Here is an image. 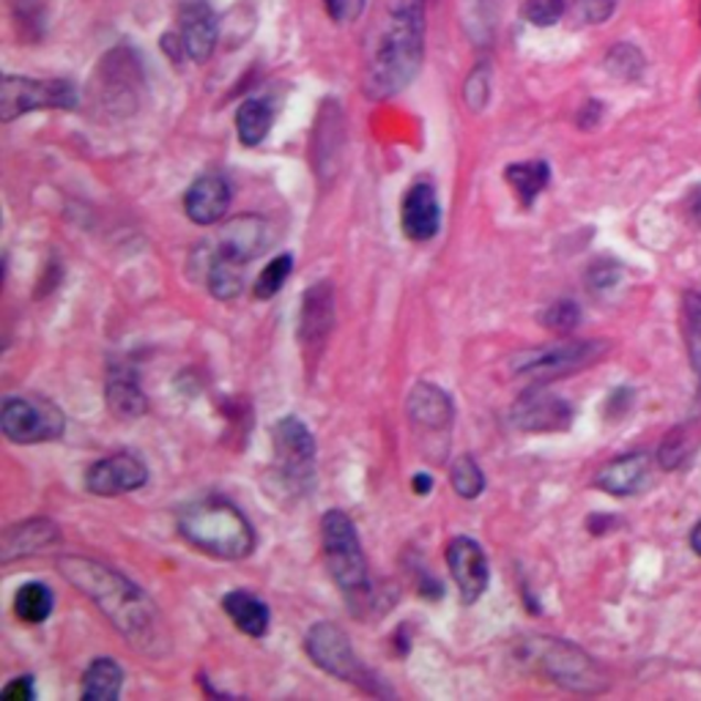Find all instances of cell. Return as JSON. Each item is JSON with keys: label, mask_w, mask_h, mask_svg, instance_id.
Here are the masks:
<instances>
[{"label": "cell", "mask_w": 701, "mask_h": 701, "mask_svg": "<svg viewBox=\"0 0 701 701\" xmlns=\"http://www.w3.org/2000/svg\"><path fill=\"white\" fill-rule=\"evenodd\" d=\"M59 570L72 586L99 606V612L132 647L151 658L168 652L170 644L162 614L135 581L88 556H61Z\"/></svg>", "instance_id": "1"}, {"label": "cell", "mask_w": 701, "mask_h": 701, "mask_svg": "<svg viewBox=\"0 0 701 701\" xmlns=\"http://www.w3.org/2000/svg\"><path fill=\"white\" fill-rule=\"evenodd\" d=\"M425 53V0H390V20L364 66L368 99L384 102L417 77Z\"/></svg>", "instance_id": "2"}, {"label": "cell", "mask_w": 701, "mask_h": 701, "mask_svg": "<svg viewBox=\"0 0 701 701\" xmlns=\"http://www.w3.org/2000/svg\"><path fill=\"white\" fill-rule=\"evenodd\" d=\"M179 534L211 560L238 562L255 551V529L233 501L203 496L179 510Z\"/></svg>", "instance_id": "3"}, {"label": "cell", "mask_w": 701, "mask_h": 701, "mask_svg": "<svg viewBox=\"0 0 701 701\" xmlns=\"http://www.w3.org/2000/svg\"><path fill=\"white\" fill-rule=\"evenodd\" d=\"M523 660L543 671L551 682L573 693H601L608 688V677L590 655L575 644L554 636H534L523 644Z\"/></svg>", "instance_id": "4"}, {"label": "cell", "mask_w": 701, "mask_h": 701, "mask_svg": "<svg viewBox=\"0 0 701 701\" xmlns=\"http://www.w3.org/2000/svg\"><path fill=\"white\" fill-rule=\"evenodd\" d=\"M321 545L329 573H332L334 584L343 590V595H368V556H364L362 543H359L357 527H353V521L346 512L329 510L327 516L321 518Z\"/></svg>", "instance_id": "5"}, {"label": "cell", "mask_w": 701, "mask_h": 701, "mask_svg": "<svg viewBox=\"0 0 701 701\" xmlns=\"http://www.w3.org/2000/svg\"><path fill=\"white\" fill-rule=\"evenodd\" d=\"M0 431L14 444L59 442L66 431V417L47 397L9 395L0 406Z\"/></svg>", "instance_id": "6"}, {"label": "cell", "mask_w": 701, "mask_h": 701, "mask_svg": "<svg viewBox=\"0 0 701 701\" xmlns=\"http://www.w3.org/2000/svg\"><path fill=\"white\" fill-rule=\"evenodd\" d=\"M74 110L77 107V88L66 79H33L20 74H6L0 83V121L9 124L14 118L33 110Z\"/></svg>", "instance_id": "7"}, {"label": "cell", "mask_w": 701, "mask_h": 701, "mask_svg": "<svg viewBox=\"0 0 701 701\" xmlns=\"http://www.w3.org/2000/svg\"><path fill=\"white\" fill-rule=\"evenodd\" d=\"M272 447H275L277 477L288 488L307 491L316 477V438L299 417L288 414L272 425Z\"/></svg>", "instance_id": "8"}, {"label": "cell", "mask_w": 701, "mask_h": 701, "mask_svg": "<svg viewBox=\"0 0 701 701\" xmlns=\"http://www.w3.org/2000/svg\"><path fill=\"white\" fill-rule=\"evenodd\" d=\"M606 343L601 340H564V343L540 346L516 353L510 359V368L516 375H538V379H556L570 375L575 370H584L606 357Z\"/></svg>", "instance_id": "9"}, {"label": "cell", "mask_w": 701, "mask_h": 701, "mask_svg": "<svg viewBox=\"0 0 701 701\" xmlns=\"http://www.w3.org/2000/svg\"><path fill=\"white\" fill-rule=\"evenodd\" d=\"M305 649L312 663L321 671H327V675L338 677L343 682H353V686H364L370 693L375 691L368 669L357 658V649L351 647L349 636H346V630L338 623L312 625L305 636Z\"/></svg>", "instance_id": "10"}, {"label": "cell", "mask_w": 701, "mask_h": 701, "mask_svg": "<svg viewBox=\"0 0 701 701\" xmlns=\"http://www.w3.org/2000/svg\"><path fill=\"white\" fill-rule=\"evenodd\" d=\"M444 560H447L449 575H453L455 586L460 592V601L466 606L480 601L488 590V581H491V570H488V556L482 551V545L471 538H453L444 551Z\"/></svg>", "instance_id": "11"}, {"label": "cell", "mask_w": 701, "mask_h": 701, "mask_svg": "<svg viewBox=\"0 0 701 701\" xmlns=\"http://www.w3.org/2000/svg\"><path fill=\"white\" fill-rule=\"evenodd\" d=\"M148 482V466L135 453H113L85 471V488L94 496H124Z\"/></svg>", "instance_id": "12"}, {"label": "cell", "mask_w": 701, "mask_h": 701, "mask_svg": "<svg viewBox=\"0 0 701 701\" xmlns=\"http://www.w3.org/2000/svg\"><path fill=\"white\" fill-rule=\"evenodd\" d=\"M512 425L527 433H554L573 425V406L545 390L523 392L510 412Z\"/></svg>", "instance_id": "13"}, {"label": "cell", "mask_w": 701, "mask_h": 701, "mask_svg": "<svg viewBox=\"0 0 701 701\" xmlns=\"http://www.w3.org/2000/svg\"><path fill=\"white\" fill-rule=\"evenodd\" d=\"M334 327V290L332 283L321 280L301 296L299 312V343L301 349L318 353L327 346L329 332Z\"/></svg>", "instance_id": "14"}, {"label": "cell", "mask_w": 701, "mask_h": 701, "mask_svg": "<svg viewBox=\"0 0 701 701\" xmlns=\"http://www.w3.org/2000/svg\"><path fill=\"white\" fill-rule=\"evenodd\" d=\"M61 543V529L47 518H31V521L11 523L0 540V562L9 564L25 556H36Z\"/></svg>", "instance_id": "15"}, {"label": "cell", "mask_w": 701, "mask_h": 701, "mask_svg": "<svg viewBox=\"0 0 701 701\" xmlns=\"http://www.w3.org/2000/svg\"><path fill=\"white\" fill-rule=\"evenodd\" d=\"M406 414L417 431L442 433L444 436V433L453 427V419H455L453 397H449L442 386L419 381V384H414V390L408 392Z\"/></svg>", "instance_id": "16"}, {"label": "cell", "mask_w": 701, "mask_h": 701, "mask_svg": "<svg viewBox=\"0 0 701 701\" xmlns=\"http://www.w3.org/2000/svg\"><path fill=\"white\" fill-rule=\"evenodd\" d=\"M401 227L412 242H431L442 227V206L436 190L427 181H419L403 198Z\"/></svg>", "instance_id": "17"}, {"label": "cell", "mask_w": 701, "mask_h": 701, "mask_svg": "<svg viewBox=\"0 0 701 701\" xmlns=\"http://www.w3.org/2000/svg\"><path fill=\"white\" fill-rule=\"evenodd\" d=\"M179 22V36L184 42L187 59L198 61V64L209 61L216 47V17L211 6L206 0H190L181 6Z\"/></svg>", "instance_id": "18"}, {"label": "cell", "mask_w": 701, "mask_h": 701, "mask_svg": "<svg viewBox=\"0 0 701 701\" xmlns=\"http://www.w3.org/2000/svg\"><path fill=\"white\" fill-rule=\"evenodd\" d=\"M227 209H231V187L222 176H201L184 195V211L195 225H216Z\"/></svg>", "instance_id": "19"}, {"label": "cell", "mask_w": 701, "mask_h": 701, "mask_svg": "<svg viewBox=\"0 0 701 701\" xmlns=\"http://www.w3.org/2000/svg\"><path fill=\"white\" fill-rule=\"evenodd\" d=\"M649 469H652V464L644 453L623 455V458H614L612 464L597 471L595 486L612 496H636L647 488Z\"/></svg>", "instance_id": "20"}, {"label": "cell", "mask_w": 701, "mask_h": 701, "mask_svg": "<svg viewBox=\"0 0 701 701\" xmlns=\"http://www.w3.org/2000/svg\"><path fill=\"white\" fill-rule=\"evenodd\" d=\"M264 247H266V225L264 220L255 214H244V216H236V220L225 222L220 231V238H216V249L231 255V258L242 261V264H247V261H253L255 255L264 253Z\"/></svg>", "instance_id": "21"}, {"label": "cell", "mask_w": 701, "mask_h": 701, "mask_svg": "<svg viewBox=\"0 0 701 701\" xmlns=\"http://www.w3.org/2000/svg\"><path fill=\"white\" fill-rule=\"evenodd\" d=\"M222 608H225L231 623L236 625L244 636L264 638L266 633H269L272 614H269V606H266L261 597L249 595V592L244 590H233L222 597Z\"/></svg>", "instance_id": "22"}, {"label": "cell", "mask_w": 701, "mask_h": 701, "mask_svg": "<svg viewBox=\"0 0 701 701\" xmlns=\"http://www.w3.org/2000/svg\"><path fill=\"white\" fill-rule=\"evenodd\" d=\"M272 127H275V107L269 99H255L242 102V107L236 110V135L244 146H261L269 138Z\"/></svg>", "instance_id": "23"}, {"label": "cell", "mask_w": 701, "mask_h": 701, "mask_svg": "<svg viewBox=\"0 0 701 701\" xmlns=\"http://www.w3.org/2000/svg\"><path fill=\"white\" fill-rule=\"evenodd\" d=\"M105 395H107V408L121 419L142 417V414L148 412V401L146 395H142L138 379L129 375L127 370H124V373L110 375Z\"/></svg>", "instance_id": "24"}, {"label": "cell", "mask_w": 701, "mask_h": 701, "mask_svg": "<svg viewBox=\"0 0 701 701\" xmlns=\"http://www.w3.org/2000/svg\"><path fill=\"white\" fill-rule=\"evenodd\" d=\"M124 671L113 658H96L83 675L85 701H116L121 697Z\"/></svg>", "instance_id": "25"}, {"label": "cell", "mask_w": 701, "mask_h": 701, "mask_svg": "<svg viewBox=\"0 0 701 701\" xmlns=\"http://www.w3.org/2000/svg\"><path fill=\"white\" fill-rule=\"evenodd\" d=\"M14 608L17 619L28 625H42L53 617V608H55V595L47 584L42 581H28L22 584L20 590L14 592Z\"/></svg>", "instance_id": "26"}, {"label": "cell", "mask_w": 701, "mask_h": 701, "mask_svg": "<svg viewBox=\"0 0 701 701\" xmlns=\"http://www.w3.org/2000/svg\"><path fill=\"white\" fill-rule=\"evenodd\" d=\"M206 285L214 299H222V301L236 299V296L242 294V285H244V264L216 249L214 258L209 261Z\"/></svg>", "instance_id": "27"}, {"label": "cell", "mask_w": 701, "mask_h": 701, "mask_svg": "<svg viewBox=\"0 0 701 701\" xmlns=\"http://www.w3.org/2000/svg\"><path fill=\"white\" fill-rule=\"evenodd\" d=\"M504 179L518 195V201L523 206H532L534 198L549 187L551 168L545 162H540V159H534V162H516L504 170Z\"/></svg>", "instance_id": "28"}, {"label": "cell", "mask_w": 701, "mask_h": 701, "mask_svg": "<svg viewBox=\"0 0 701 701\" xmlns=\"http://www.w3.org/2000/svg\"><path fill=\"white\" fill-rule=\"evenodd\" d=\"M449 482H453V491L460 499H477V496L486 491V475H482L480 464L471 455H464V458L455 460L453 471H449Z\"/></svg>", "instance_id": "29"}, {"label": "cell", "mask_w": 701, "mask_h": 701, "mask_svg": "<svg viewBox=\"0 0 701 701\" xmlns=\"http://www.w3.org/2000/svg\"><path fill=\"white\" fill-rule=\"evenodd\" d=\"M294 272V258L290 255H277L272 264H266V269L261 272L258 283H255V299H272V296L280 294L285 280Z\"/></svg>", "instance_id": "30"}, {"label": "cell", "mask_w": 701, "mask_h": 701, "mask_svg": "<svg viewBox=\"0 0 701 701\" xmlns=\"http://www.w3.org/2000/svg\"><path fill=\"white\" fill-rule=\"evenodd\" d=\"M686 334L693 368L701 373V294L686 296Z\"/></svg>", "instance_id": "31"}, {"label": "cell", "mask_w": 701, "mask_h": 701, "mask_svg": "<svg viewBox=\"0 0 701 701\" xmlns=\"http://www.w3.org/2000/svg\"><path fill=\"white\" fill-rule=\"evenodd\" d=\"M564 0H527L521 6V17L538 28H551L562 20Z\"/></svg>", "instance_id": "32"}, {"label": "cell", "mask_w": 701, "mask_h": 701, "mask_svg": "<svg viewBox=\"0 0 701 701\" xmlns=\"http://www.w3.org/2000/svg\"><path fill=\"white\" fill-rule=\"evenodd\" d=\"M540 323L545 329H554V332H570L581 323V307L575 301H556V305L545 307Z\"/></svg>", "instance_id": "33"}, {"label": "cell", "mask_w": 701, "mask_h": 701, "mask_svg": "<svg viewBox=\"0 0 701 701\" xmlns=\"http://www.w3.org/2000/svg\"><path fill=\"white\" fill-rule=\"evenodd\" d=\"M570 11L578 22H606L614 14V0H570Z\"/></svg>", "instance_id": "34"}, {"label": "cell", "mask_w": 701, "mask_h": 701, "mask_svg": "<svg viewBox=\"0 0 701 701\" xmlns=\"http://www.w3.org/2000/svg\"><path fill=\"white\" fill-rule=\"evenodd\" d=\"M641 55H638V50H633L630 44H619L617 50H614L612 55H608V70H612L614 74H619V77H638L641 74Z\"/></svg>", "instance_id": "35"}, {"label": "cell", "mask_w": 701, "mask_h": 701, "mask_svg": "<svg viewBox=\"0 0 701 701\" xmlns=\"http://www.w3.org/2000/svg\"><path fill=\"white\" fill-rule=\"evenodd\" d=\"M364 3H368V0H323L329 17H332L334 22H340V25H346V22H357L359 17H362Z\"/></svg>", "instance_id": "36"}, {"label": "cell", "mask_w": 701, "mask_h": 701, "mask_svg": "<svg viewBox=\"0 0 701 701\" xmlns=\"http://www.w3.org/2000/svg\"><path fill=\"white\" fill-rule=\"evenodd\" d=\"M33 677H14L9 686L3 688V699L6 701H33Z\"/></svg>", "instance_id": "37"}, {"label": "cell", "mask_w": 701, "mask_h": 701, "mask_svg": "<svg viewBox=\"0 0 701 701\" xmlns=\"http://www.w3.org/2000/svg\"><path fill=\"white\" fill-rule=\"evenodd\" d=\"M412 482H414V493H431L433 480L427 475H417Z\"/></svg>", "instance_id": "38"}, {"label": "cell", "mask_w": 701, "mask_h": 701, "mask_svg": "<svg viewBox=\"0 0 701 701\" xmlns=\"http://www.w3.org/2000/svg\"><path fill=\"white\" fill-rule=\"evenodd\" d=\"M691 211H693V216H697V220L701 222V187H697V190L691 192Z\"/></svg>", "instance_id": "39"}, {"label": "cell", "mask_w": 701, "mask_h": 701, "mask_svg": "<svg viewBox=\"0 0 701 701\" xmlns=\"http://www.w3.org/2000/svg\"><path fill=\"white\" fill-rule=\"evenodd\" d=\"M691 549L701 556V521L697 523V527H693V532H691Z\"/></svg>", "instance_id": "40"}]
</instances>
